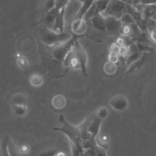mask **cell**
Wrapping results in <instances>:
<instances>
[{
    "mask_svg": "<svg viewBox=\"0 0 156 156\" xmlns=\"http://www.w3.org/2000/svg\"><path fill=\"white\" fill-rule=\"evenodd\" d=\"M10 137L8 135L2 136L0 141V156H10L8 151V143Z\"/></svg>",
    "mask_w": 156,
    "mask_h": 156,
    "instance_id": "cell-16",
    "label": "cell"
},
{
    "mask_svg": "<svg viewBox=\"0 0 156 156\" xmlns=\"http://www.w3.org/2000/svg\"><path fill=\"white\" fill-rule=\"evenodd\" d=\"M92 26L96 29L105 32V17L101 13L95 15L90 20Z\"/></svg>",
    "mask_w": 156,
    "mask_h": 156,
    "instance_id": "cell-11",
    "label": "cell"
},
{
    "mask_svg": "<svg viewBox=\"0 0 156 156\" xmlns=\"http://www.w3.org/2000/svg\"><path fill=\"white\" fill-rule=\"evenodd\" d=\"M87 29V21L83 18H74L71 23V30L73 34L84 36Z\"/></svg>",
    "mask_w": 156,
    "mask_h": 156,
    "instance_id": "cell-8",
    "label": "cell"
},
{
    "mask_svg": "<svg viewBox=\"0 0 156 156\" xmlns=\"http://www.w3.org/2000/svg\"><path fill=\"white\" fill-rule=\"evenodd\" d=\"M130 54V52L129 51L128 46L126 45H122L120 46L119 55L122 57H127Z\"/></svg>",
    "mask_w": 156,
    "mask_h": 156,
    "instance_id": "cell-31",
    "label": "cell"
},
{
    "mask_svg": "<svg viewBox=\"0 0 156 156\" xmlns=\"http://www.w3.org/2000/svg\"><path fill=\"white\" fill-rule=\"evenodd\" d=\"M138 51L142 53H151L154 50V48L148 44V43H136Z\"/></svg>",
    "mask_w": 156,
    "mask_h": 156,
    "instance_id": "cell-25",
    "label": "cell"
},
{
    "mask_svg": "<svg viewBox=\"0 0 156 156\" xmlns=\"http://www.w3.org/2000/svg\"><path fill=\"white\" fill-rule=\"evenodd\" d=\"M122 1H123L124 2L126 3V4H128L129 2H130L131 1V0H121Z\"/></svg>",
    "mask_w": 156,
    "mask_h": 156,
    "instance_id": "cell-41",
    "label": "cell"
},
{
    "mask_svg": "<svg viewBox=\"0 0 156 156\" xmlns=\"http://www.w3.org/2000/svg\"><path fill=\"white\" fill-rule=\"evenodd\" d=\"M30 83L34 87H40L43 83V79L38 74H32L29 77Z\"/></svg>",
    "mask_w": 156,
    "mask_h": 156,
    "instance_id": "cell-23",
    "label": "cell"
},
{
    "mask_svg": "<svg viewBox=\"0 0 156 156\" xmlns=\"http://www.w3.org/2000/svg\"><path fill=\"white\" fill-rule=\"evenodd\" d=\"M12 107L14 113L18 116H24L28 111L27 104H13Z\"/></svg>",
    "mask_w": 156,
    "mask_h": 156,
    "instance_id": "cell-17",
    "label": "cell"
},
{
    "mask_svg": "<svg viewBox=\"0 0 156 156\" xmlns=\"http://www.w3.org/2000/svg\"><path fill=\"white\" fill-rule=\"evenodd\" d=\"M119 33L122 35V36H128L130 37L132 33V28L130 25H122Z\"/></svg>",
    "mask_w": 156,
    "mask_h": 156,
    "instance_id": "cell-28",
    "label": "cell"
},
{
    "mask_svg": "<svg viewBox=\"0 0 156 156\" xmlns=\"http://www.w3.org/2000/svg\"><path fill=\"white\" fill-rule=\"evenodd\" d=\"M12 105L13 104H27V98L23 93H16L13 94L10 99Z\"/></svg>",
    "mask_w": 156,
    "mask_h": 156,
    "instance_id": "cell-18",
    "label": "cell"
},
{
    "mask_svg": "<svg viewBox=\"0 0 156 156\" xmlns=\"http://www.w3.org/2000/svg\"><path fill=\"white\" fill-rule=\"evenodd\" d=\"M69 1L70 0H55V8L58 10H60L66 7Z\"/></svg>",
    "mask_w": 156,
    "mask_h": 156,
    "instance_id": "cell-29",
    "label": "cell"
},
{
    "mask_svg": "<svg viewBox=\"0 0 156 156\" xmlns=\"http://www.w3.org/2000/svg\"><path fill=\"white\" fill-rule=\"evenodd\" d=\"M128 48H129V51L130 52V54L139 52L136 42H133V43H131L130 44H129L128 46Z\"/></svg>",
    "mask_w": 156,
    "mask_h": 156,
    "instance_id": "cell-35",
    "label": "cell"
},
{
    "mask_svg": "<svg viewBox=\"0 0 156 156\" xmlns=\"http://www.w3.org/2000/svg\"><path fill=\"white\" fill-rule=\"evenodd\" d=\"M108 61L117 65V63L119 61V55L116 54L109 52L108 55Z\"/></svg>",
    "mask_w": 156,
    "mask_h": 156,
    "instance_id": "cell-32",
    "label": "cell"
},
{
    "mask_svg": "<svg viewBox=\"0 0 156 156\" xmlns=\"http://www.w3.org/2000/svg\"><path fill=\"white\" fill-rule=\"evenodd\" d=\"M127 5V4L121 0H108L107 7L103 12L105 14L104 16H110L120 20L126 12Z\"/></svg>",
    "mask_w": 156,
    "mask_h": 156,
    "instance_id": "cell-4",
    "label": "cell"
},
{
    "mask_svg": "<svg viewBox=\"0 0 156 156\" xmlns=\"http://www.w3.org/2000/svg\"><path fill=\"white\" fill-rule=\"evenodd\" d=\"M78 1H79L81 3H82V2H84L85 0H78Z\"/></svg>",
    "mask_w": 156,
    "mask_h": 156,
    "instance_id": "cell-42",
    "label": "cell"
},
{
    "mask_svg": "<svg viewBox=\"0 0 156 156\" xmlns=\"http://www.w3.org/2000/svg\"><path fill=\"white\" fill-rule=\"evenodd\" d=\"M20 150L23 154H26L29 151V147L27 145H22L20 147Z\"/></svg>",
    "mask_w": 156,
    "mask_h": 156,
    "instance_id": "cell-37",
    "label": "cell"
},
{
    "mask_svg": "<svg viewBox=\"0 0 156 156\" xmlns=\"http://www.w3.org/2000/svg\"><path fill=\"white\" fill-rule=\"evenodd\" d=\"M109 105L116 112H124L129 107L128 99L123 94H118L112 96L108 102Z\"/></svg>",
    "mask_w": 156,
    "mask_h": 156,
    "instance_id": "cell-6",
    "label": "cell"
},
{
    "mask_svg": "<svg viewBox=\"0 0 156 156\" xmlns=\"http://www.w3.org/2000/svg\"><path fill=\"white\" fill-rule=\"evenodd\" d=\"M95 114L98 118L103 120L104 119L107 117L108 115V110L105 107H101L97 109L96 112H95Z\"/></svg>",
    "mask_w": 156,
    "mask_h": 156,
    "instance_id": "cell-27",
    "label": "cell"
},
{
    "mask_svg": "<svg viewBox=\"0 0 156 156\" xmlns=\"http://www.w3.org/2000/svg\"><path fill=\"white\" fill-rule=\"evenodd\" d=\"M94 1H96V0H94Z\"/></svg>",
    "mask_w": 156,
    "mask_h": 156,
    "instance_id": "cell-43",
    "label": "cell"
},
{
    "mask_svg": "<svg viewBox=\"0 0 156 156\" xmlns=\"http://www.w3.org/2000/svg\"><path fill=\"white\" fill-rule=\"evenodd\" d=\"M143 54L144 53H142V52H137L130 54L126 57V66H129L132 63H133L135 61L140 59L142 57Z\"/></svg>",
    "mask_w": 156,
    "mask_h": 156,
    "instance_id": "cell-21",
    "label": "cell"
},
{
    "mask_svg": "<svg viewBox=\"0 0 156 156\" xmlns=\"http://www.w3.org/2000/svg\"><path fill=\"white\" fill-rule=\"evenodd\" d=\"M73 52L79 62L80 65V69H81L84 76H87V65L88 61V55L85 49L79 43V41L77 40L73 48Z\"/></svg>",
    "mask_w": 156,
    "mask_h": 156,
    "instance_id": "cell-5",
    "label": "cell"
},
{
    "mask_svg": "<svg viewBox=\"0 0 156 156\" xmlns=\"http://www.w3.org/2000/svg\"><path fill=\"white\" fill-rule=\"evenodd\" d=\"M55 7V0H46L45 3L46 12Z\"/></svg>",
    "mask_w": 156,
    "mask_h": 156,
    "instance_id": "cell-34",
    "label": "cell"
},
{
    "mask_svg": "<svg viewBox=\"0 0 156 156\" xmlns=\"http://www.w3.org/2000/svg\"><path fill=\"white\" fill-rule=\"evenodd\" d=\"M147 58V53H144L142 57L138 59V60L135 61L133 63H132L129 66H128V69L127 70V74L133 73L136 71H138L144 63Z\"/></svg>",
    "mask_w": 156,
    "mask_h": 156,
    "instance_id": "cell-14",
    "label": "cell"
},
{
    "mask_svg": "<svg viewBox=\"0 0 156 156\" xmlns=\"http://www.w3.org/2000/svg\"><path fill=\"white\" fill-rule=\"evenodd\" d=\"M66 7L60 10L52 27V30L57 33H62L65 29V13Z\"/></svg>",
    "mask_w": 156,
    "mask_h": 156,
    "instance_id": "cell-9",
    "label": "cell"
},
{
    "mask_svg": "<svg viewBox=\"0 0 156 156\" xmlns=\"http://www.w3.org/2000/svg\"><path fill=\"white\" fill-rule=\"evenodd\" d=\"M118 69V66L116 64L107 61L104 65L103 70L104 72L108 76L114 75Z\"/></svg>",
    "mask_w": 156,
    "mask_h": 156,
    "instance_id": "cell-19",
    "label": "cell"
},
{
    "mask_svg": "<svg viewBox=\"0 0 156 156\" xmlns=\"http://www.w3.org/2000/svg\"><path fill=\"white\" fill-rule=\"evenodd\" d=\"M55 156H66V154L62 151H58L57 154L55 155Z\"/></svg>",
    "mask_w": 156,
    "mask_h": 156,
    "instance_id": "cell-40",
    "label": "cell"
},
{
    "mask_svg": "<svg viewBox=\"0 0 156 156\" xmlns=\"http://www.w3.org/2000/svg\"><path fill=\"white\" fill-rule=\"evenodd\" d=\"M60 10H57L56 8H53L51 10L46 12L44 15V21L46 24V26L50 29H52V27L54 23V21L58 16Z\"/></svg>",
    "mask_w": 156,
    "mask_h": 156,
    "instance_id": "cell-13",
    "label": "cell"
},
{
    "mask_svg": "<svg viewBox=\"0 0 156 156\" xmlns=\"http://www.w3.org/2000/svg\"><path fill=\"white\" fill-rule=\"evenodd\" d=\"M105 32L110 35H116L119 32L122 26L121 21L113 16H107L105 17Z\"/></svg>",
    "mask_w": 156,
    "mask_h": 156,
    "instance_id": "cell-7",
    "label": "cell"
},
{
    "mask_svg": "<svg viewBox=\"0 0 156 156\" xmlns=\"http://www.w3.org/2000/svg\"><path fill=\"white\" fill-rule=\"evenodd\" d=\"M83 36L72 34L68 40L48 46V51L54 59L64 62L66 57L72 51L75 42Z\"/></svg>",
    "mask_w": 156,
    "mask_h": 156,
    "instance_id": "cell-2",
    "label": "cell"
},
{
    "mask_svg": "<svg viewBox=\"0 0 156 156\" xmlns=\"http://www.w3.org/2000/svg\"><path fill=\"white\" fill-rule=\"evenodd\" d=\"M94 0H85L84 2L82 3V5L80 8L79 9L78 12L75 15L74 18H83L91 6Z\"/></svg>",
    "mask_w": 156,
    "mask_h": 156,
    "instance_id": "cell-15",
    "label": "cell"
},
{
    "mask_svg": "<svg viewBox=\"0 0 156 156\" xmlns=\"http://www.w3.org/2000/svg\"><path fill=\"white\" fill-rule=\"evenodd\" d=\"M95 15H96V6L95 4V1L91 5V6L90 7L86 14L85 15L83 19L86 21H90Z\"/></svg>",
    "mask_w": 156,
    "mask_h": 156,
    "instance_id": "cell-26",
    "label": "cell"
},
{
    "mask_svg": "<svg viewBox=\"0 0 156 156\" xmlns=\"http://www.w3.org/2000/svg\"><path fill=\"white\" fill-rule=\"evenodd\" d=\"M119 49H120V46H119L116 42L111 44L109 47L110 52L116 54L118 55L119 52Z\"/></svg>",
    "mask_w": 156,
    "mask_h": 156,
    "instance_id": "cell-33",
    "label": "cell"
},
{
    "mask_svg": "<svg viewBox=\"0 0 156 156\" xmlns=\"http://www.w3.org/2000/svg\"><path fill=\"white\" fill-rule=\"evenodd\" d=\"M108 0H96L95 4L96 6V14L102 13L105 12L107 7Z\"/></svg>",
    "mask_w": 156,
    "mask_h": 156,
    "instance_id": "cell-22",
    "label": "cell"
},
{
    "mask_svg": "<svg viewBox=\"0 0 156 156\" xmlns=\"http://www.w3.org/2000/svg\"><path fill=\"white\" fill-rule=\"evenodd\" d=\"M18 63L20 64V66H26V65L27 64V62H26V60L24 58V57H20L18 58Z\"/></svg>",
    "mask_w": 156,
    "mask_h": 156,
    "instance_id": "cell-39",
    "label": "cell"
},
{
    "mask_svg": "<svg viewBox=\"0 0 156 156\" xmlns=\"http://www.w3.org/2000/svg\"><path fill=\"white\" fill-rule=\"evenodd\" d=\"M8 151L10 156H22L23 155L20 150V147H17L10 138L8 143Z\"/></svg>",
    "mask_w": 156,
    "mask_h": 156,
    "instance_id": "cell-20",
    "label": "cell"
},
{
    "mask_svg": "<svg viewBox=\"0 0 156 156\" xmlns=\"http://www.w3.org/2000/svg\"><path fill=\"white\" fill-rule=\"evenodd\" d=\"M58 151L56 149H51L41 152L37 156H55Z\"/></svg>",
    "mask_w": 156,
    "mask_h": 156,
    "instance_id": "cell-30",
    "label": "cell"
},
{
    "mask_svg": "<svg viewBox=\"0 0 156 156\" xmlns=\"http://www.w3.org/2000/svg\"><path fill=\"white\" fill-rule=\"evenodd\" d=\"M58 122L61 126L54 127L53 130L58 131L66 135L69 141L72 156H80L83 152L82 139L79 126H74L69 123L63 115H60Z\"/></svg>",
    "mask_w": 156,
    "mask_h": 156,
    "instance_id": "cell-1",
    "label": "cell"
},
{
    "mask_svg": "<svg viewBox=\"0 0 156 156\" xmlns=\"http://www.w3.org/2000/svg\"><path fill=\"white\" fill-rule=\"evenodd\" d=\"M122 25H131L135 23L133 16L127 12H124L121 18L120 19Z\"/></svg>",
    "mask_w": 156,
    "mask_h": 156,
    "instance_id": "cell-24",
    "label": "cell"
},
{
    "mask_svg": "<svg viewBox=\"0 0 156 156\" xmlns=\"http://www.w3.org/2000/svg\"><path fill=\"white\" fill-rule=\"evenodd\" d=\"M149 37L150 38L151 40L154 43H156V27L151 30L149 32L147 33Z\"/></svg>",
    "mask_w": 156,
    "mask_h": 156,
    "instance_id": "cell-36",
    "label": "cell"
},
{
    "mask_svg": "<svg viewBox=\"0 0 156 156\" xmlns=\"http://www.w3.org/2000/svg\"><path fill=\"white\" fill-rule=\"evenodd\" d=\"M80 156H107L106 148L99 144L84 150Z\"/></svg>",
    "mask_w": 156,
    "mask_h": 156,
    "instance_id": "cell-10",
    "label": "cell"
},
{
    "mask_svg": "<svg viewBox=\"0 0 156 156\" xmlns=\"http://www.w3.org/2000/svg\"><path fill=\"white\" fill-rule=\"evenodd\" d=\"M40 36L42 42L47 46L66 41L71 37V35L67 32H63L62 33H57L46 26L42 28Z\"/></svg>",
    "mask_w": 156,
    "mask_h": 156,
    "instance_id": "cell-3",
    "label": "cell"
},
{
    "mask_svg": "<svg viewBox=\"0 0 156 156\" xmlns=\"http://www.w3.org/2000/svg\"><path fill=\"white\" fill-rule=\"evenodd\" d=\"M119 46H121L122 45H125V42H124V40L123 38V37L121 36V37H119L117 38V40H116V42Z\"/></svg>",
    "mask_w": 156,
    "mask_h": 156,
    "instance_id": "cell-38",
    "label": "cell"
},
{
    "mask_svg": "<svg viewBox=\"0 0 156 156\" xmlns=\"http://www.w3.org/2000/svg\"><path fill=\"white\" fill-rule=\"evenodd\" d=\"M51 104L52 107L57 110H62L65 108L66 105V98L60 94H56L54 96L51 101Z\"/></svg>",
    "mask_w": 156,
    "mask_h": 156,
    "instance_id": "cell-12",
    "label": "cell"
}]
</instances>
